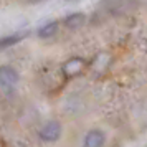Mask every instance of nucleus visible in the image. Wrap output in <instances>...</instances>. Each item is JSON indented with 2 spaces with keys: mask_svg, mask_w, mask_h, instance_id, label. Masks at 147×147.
Here are the masks:
<instances>
[{
  "mask_svg": "<svg viewBox=\"0 0 147 147\" xmlns=\"http://www.w3.org/2000/svg\"><path fill=\"white\" fill-rule=\"evenodd\" d=\"M22 36L18 35H13V36H7V38H2L0 40V48H7V47H10V45H13V43H17V41L20 40Z\"/></svg>",
  "mask_w": 147,
  "mask_h": 147,
  "instance_id": "obj_7",
  "label": "nucleus"
},
{
  "mask_svg": "<svg viewBox=\"0 0 147 147\" xmlns=\"http://www.w3.org/2000/svg\"><path fill=\"white\" fill-rule=\"evenodd\" d=\"M18 83V73L10 66H0V86L13 88Z\"/></svg>",
  "mask_w": 147,
  "mask_h": 147,
  "instance_id": "obj_3",
  "label": "nucleus"
},
{
  "mask_svg": "<svg viewBox=\"0 0 147 147\" xmlns=\"http://www.w3.org/2000/svg\"><path fill=\"white\" fill-rule=\"evenodd\" d=\"M56 32H58V22H50L38 30V36L40 38H51Z\"/></svg>",
  "mask_w": 147,
  "mask_h": 147,
  "instance_id": "obj_6",
  "label": "nucleus"
},
{
  "mask_svg": "<svg viewBox=\"0 0 147 147\" xmlns=\"http://www.w3.org/2000/svg\"><path fill=\"white\" fill-rule=\"evenodd\" d=\"M84 22H86L84 13H71V15H68L66 18H65V25H66L68 28L76 30V28L83 27V25H84Z\"/></svg>",
  "mask_w": 147,
  "mask_h": 147,
  "instance_id": "obj_5",
  "label": "nucleus"
},
{
  "mask_svg": "<svg viewBox=\"0 0 147 147\" xmlns=\"http://www.w3.org/2000/svg\"><path fill=\"white\" fill-rule=\"evenodd\" d=\"M61 136V124L58 121H48L45 126L40 129V137L47 142H55Z\"/></svg>",
  "mask_w": 147,
  "mask_h": 147,
  "instance_id": "obj_1",
  "label": "nucleus"
},
{
  "mask_svg": "<svg viewBox=\"0 0 147 147\" xmlns=\"http://www.w3.org/2000/svg\"><path fill=\"white\" fill-rule=\"evenodd\" d=\"M83 69H84V60H83V58H78V56L69 58V60L65 61V65H63V74H65L66 78H74V76H78V74L83 73Z\"/></svg>",
  "mask_w": 147,
  "mask_h": 147,
  "instance_id": "obj_2",
  "label": "nucleus"
},
{
  "mask_svg": "<svg viewBox=\"0 0 147 147\" xmlns=\"http://www.w3.org/2000/svg\"><path fill=\"white\" fill-rule=\"evenodd\" d=\"M104 142H106L104 132L98 131V129H93L86 134V137L83 140V147H102Z\"/></svg>",
  "mask_w": 147,
  "mask_h": 147,
  "instance_id": "obj_4",
  "label": "nucleus"
}]
</instances>
